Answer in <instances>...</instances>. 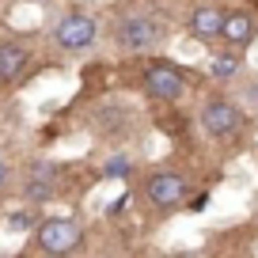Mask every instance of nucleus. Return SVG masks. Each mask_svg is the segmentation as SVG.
I'll return each instance as SVG.
<instances>
[{"mask_svg": "<svg viewBox=\"0 0 258 258\" xmlns=\"http://www.w3.org/2000/svg\"><path fill=\"white\" fill-rule=\"evenodd\" d=\"M145 91L160 103H178L186 95V76L167 61H148L145 64Z\"/></svg>", "mask_w": 258, "mask_h": 258, "instance_id": "nucleus-1", "label": "nucleus"}, {"mask_svg": "<svg viewBox=\"0 0 258 258\" xmlns=\"http://www.w3.org/2000/svg\"><path fill=\"white\" fill-rule=\"evenodd\" d=\"M34 239H38V247L46 250V254H69V250L80 247L84 232H80V224H76V220L53 217V220H42V224H38Z\"/></svg>", "mask_w": 258, "mask_h": 258, "instance_id": "nucleus-2", "label": "nucleus"}, {"mask_svg": "<svg viewBox=\"0 0 258 258\" xmlns=\"http://www.w3.org/2000/svg\"><path fill=\"white\" fill-rule=\"evenodd\" d=\"M202 125L209 137H232L235 129L243 125V114L235 110V103H228V99H209V103L202 106Z\"/></svg>", "mask_w": 258, "mask_h": 258, "instance_id": "nucleus-3", "label": "nucleus"}, {"mask_svg": "<svg viewBox=\"0 0 258 258\" xmlns=\"http://www.w3.org/2000/svg\"><path fill=\"white\" fill-rule=\"evenodd\" d=\"M53 34H57V46H64V49H88L91 42H95L99 27H95V19H91V16L73 12V16H64L61 23H57Z\"/></svg>", "mask_w": 258, "mask_h": 258, "instance_id": "nucleus-4", "label": "nucleus"}, {"mask_svg": "<svg viewBox=\"0 0 258 258\" xmlns=\"http://www.w3.org/2000/svg\"><path fill=\"white\" fill-rule=\"evenodd\" d=\"M145 194H148L152 205L171 209V205H178L186 198V175H178V171H160V175H152L145 182Z\"/></svg>", "mask_w": 258, "mask_h": 258, "instance_id": "nucleus-5", "label": "nucleus"}, {"mask_svg": "<svg viewBox=\"0 0 258 258\" xmlns=\"http://www.w3.org/2000/svg\"><path fill=\"white\" fill-rule=\"evenodd\" d=\"M160 23L156 19H148V16H133V19H125V23L118 27V42L125 49H133V53H141V49H152L156 42H160Z\"/></svg>", "mask_w": 258, "mask_h": 258, "instance_id": "nucleus-6", "label": "nucleus"}, {"mask_svg": "<svg viewBox=\"0 0 258 258\" xmlns=\"http://www.w3.org/2000/svg\"><path fill=\"white\" fill-rule=\"evenodd\" d=\"M31 64V49L19 42H0V84H12L23 76V69Z\"/></svg>", "mask_w": 258, "mask_h": 258, "instance_id": "nucleus-7", "label": "nucleus"}, {"mask_svg": "<svg viewBox=\"0 0 258 258\" xmlns=\"http://www.w3.org/2000/svg\"><path fill=\"white\" fill-rule=\"evenodd\" d=\"M220 31H224V12L213 8V4H205V8H198L190 16V34L198 42H213L220 38Z\"/></svg>", "mask_w": 258, "mask_h": 258, "instance_id": "nucleus-8", "label": "nucleus"}, {"mask_svg": "<svg viewBox=\"0 0 258 258\" xmlns=\"http://www.w3.org/2000/svg\"><path fill=\"white\" fill-rule=\"evenodd\" d=\"M258 23L250 12H232V16H224V31H220V38L228 42V46H247L250 38H254Z\"/></svg>", "mask_w": 258, "mask_h": 258, "instance_id": "nucleus-9", "label": "nucleus"}, {"mask_svg": "<svg viewBox=\"0 0 258 258\" xmlns=\"http://www.w3.org/2000/svg\"><path fill=\"white\" fill-rule=\"evenodd\" d=\"M49 167H34V175H31V182H27V198L31 202H46L49 194H53V182H49Z\"/></svg>", "mask_w": 258, "mask_h": 258, "instance_id": "nucleus-10", "label": "nucleus"}, {"mask_svg": "<svg viewBox=\"0 0 258 258\" xmlns=\"http://www.w3.org/2000/svg\"><path fill=\"white\" fill-rule=\"evenodd\" d=\"M103 175L106 178H125L129 175V160H125V156H114V160L103 167Z\"/></svg>", "mask_w": 258, "mask_h": 258, "instance_id": "nucleus-11", "label": "nucleus"}, {"mask_svg": "<svg viewBox=\"0 0 258 258\" xmlns=\"http://www.w3.org/2000/svg\"><path fill=\"white\" fill-rule=\"evenodd\" d=\"M235 69H239V57H235V53L232 57H220V61L213 64V73H217V76H232Z\"/></svg>", "mask_w": 258, "mask_h": 258, "instance_id": "nucleus-12", "label": "nucleus"}, {"mask_svg": "<svg viewBox=\"0 0 258 258\" xmlns=\"http://www.w3.org/2000/svg\"><path fill=\"white\" fill-rule=\"evenodd\" d=\"M8 224H12V228H31V213H12Z\"/></svg>", "mask_w": 258, "mask_h": 258, "instance_id": "nucleus-13", "label": "nucleus"}, {"mask_svg": "<svg viewBox=\"0 0 258 258\" xmlns=\"http://www.w3.org/2000/svg\"><path fill=\"white\" fill-rule=\"evenodd\" d=\"M205 205H209V194H202V198H194V205H190V209H194V213H202Z\"/></svg>", "mask_w": 258, "mask_h": 258, "instance_id": "nucleus-14", "label": "nucleus"}, {"mask_svg": "<svg viewBox=\"0 0 258 258\" xmlns=\"http://www.w3.org/2000/svg\"><path fill=\"white\" fill-rule=\"evenodd\" d=\"M4 175H8V171H4V163H0V186H4Z\"/></svg>", "mask_w": 258, "mask_h": 258, "instance_id": "nucleus-15", "label": "nucleus"}]
</instances>
